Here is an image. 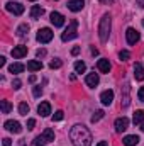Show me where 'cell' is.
Instances as JSON below:
<instances>
[{
	"label": "cell",
	"instance_id": "obj_15",
	"mask_svg": "<svg viewBox=\"0 0 144 146\" xmlns=\"http://www.w3.org/2000/svg\"><path fill=\"white\" fill-rule=\"evenodd\" d=\"M100 100H102V104H104V106H110V104H112V100H114V92H112V90H105V92H102Z\"/></svg>",
	"mask_w": 144,
	"mask_h": 146
},
{
	"label": "cell",
	"instance_id": "obj_17",
	"mask_svg": "<svg viewBox=\"0 0 144 146\" xmlns=\"http://www.w3.org/2000/svg\"><path fill=\"white\" fill-rule=\"evenodd\" d=\"M97 68H98V72H102V73H108L112 66H110L108 60H98L97 61Z\"/></svg>",
	"mask_w": 144,
	"mask_h": 146
},
{
	"label": "cell",
	"instance_id": "obj_29",
	"mask_svg": "<svg viewBox=\"0 0 144 146\" xmlns=\"http://www.w3.org/2000/svg\"><path fill=\"white\" fill-rule=\"evenodd\" d=\"M119 58H120V61H127L131 58V53L129 51H120L119 53Z\"/></svg>",
	"mask_w": 144,
	"mask_h": 146
},
{
	"label": "cell",
	"instance_id": "obj_35",
	"mask_svg": "<svg viewBox=\"0 0 144 146\" xmlns=\"http://www.w3.org/2000/svg\"><path fill=\"white\" fill-rule=\"evenodd\" d=\"M37 58H44L46 56V49H37Z\"/></svg>",
	"mask_w": 144,
	"mask_h": 146
},
{
	"label": "cell",
	"instance_id": "obj_26",
	"mask_svg": "<svg viewBox=\"0 0 144 146\" xmlns=\"http://www.w3.org/2000/svg\"><path fill=\"white\" fill-rule=\"evenodd\" d=\"M104 115H105V112H104V110H97V112L92 115V122H98Z\"/></svg>",
	"mask_w": 144,
	"mask_h": 146
},
{
	"label": "cell",
	"instance_id": "obj_34",
	"mask_svg": "<svg viewBox=\"0 0 144 146\" xmlns=\"http://www.w3.org/2000/svg\"><path fill=\"white\" fill-rule=\"evenodd\" d=\"M137 97H139V100H141V102H144V87H141V88H139Z\"/></svg>",
	"mask_w": 144,
	"mask_h": 146
},
{
	"label": "cell",
	"instance_id": "obj_45",
	"mask_svg": "<svg viewBox=\"0 0 144 146\" xmlns=\"http://www.w3.org/2000/svg\"><path fill=\"white\" fill-rule=\"evenodd\" d=\"M141 131H143V133H144V122H143V124H141Z\"/></svg>",
	"mask_w": 144,
	"mask_h": 146
},
{
	"label": "cell",
	"instance_id": "obj_2",
	"mask_svg": "<svg viewBox=\"0 0 144 146\" xmlns=\"http://www.w3.org/2000/svg\"><path fill=\"white\" fill-rule=\"evenodd\" d=\"M110 26H112V21H110V15L104 14V17L100 19V24H98V37L102 42H107L108 34H110Z\"/></svg>",
	"mask_w": 144,
	"mask_h": 146
},
{
	"label": "cell",
	"instance_id": "obj_37",
	"mask_svg": "<svg viewBox=\"0 0 144 146\" xmlns=\"http://www.w3.org/2000/svg\"><path fill=\"white\" fill-rule=\"evenodd\" d=\"M3 146H10V139H9V138L3 139Z\"/></svg>",
	"mask_w": 144,
	"mask_h": 146
},
{
	"label": "cell",
	"instance_id": "obj_5",
	"mask_svg": "<svg viewBox=\"0 0 144 146\" xmlns=\"http://www.w3.org/2000/svg\"><path fill=\"white\" fill-rule=\"evenodd\" d=\"M51 39H53V31H51L49 27L39 29V33H37V41H39V42L46 44V42H49Z\"/></svg>",
	"mask_w": 144,
	"mask_h": 146
},
{
	"label": "cell",
	"instance_id": "obj_16",
	"mask_svg": "<svg viewBox=\"0 0 144 146\" xmlns=\"http://www.w3.org/2000/svg\"><path fill=\"white\" fill-rule=\"evenodd\" d=\"M134 76H136V80H139V82H143L144 80V66H143V63H136V65H134Z\"/></svg>",
	"mask_w": 144,
	"mask_h": 146
},
{
	"label": "cell",
	"instance_id": "obj_30",
	"mask_svg": "<svg viewBox=\"0 0 144 146\" xmlns=\"http://www.w3.org/2000/svg\"><path fill=\"white\" fill-rule=\"evenodd\" d=\"M63 117H65L63 110H58V112H54V115H53V121H61Z\"/></svg>",
	"mask_w": 144,
	"mask_h": 146
},
{
	"label": "cell",
	"instance_id": "obj_4",
	"mask_svg": "<svg viewBox=\"0 0 144 146\" xmlns=\"http://www.w3.org/2000/svg\"><path fill=\"white\" fill-rule=\"evenodd\" d=\"M76 27H78V21L73 19L71 22H70V26H68V29L61 34V39H63V41H71V39H75V37L78 36Z\"/></svg>",
	"mask_w": 144,
	"mask_h": 146
},
{
	"label": "cell",
	"instance_id": "obj_18",
	"mask_svg": "<svg viewBox=\"0 0 144 146\" xmlns=\"http://www.w3.org/2000/svg\"><path fill=\"white\" fill-rule=\"evenodd\" d=\"M122 143L126 146H136L139 143V138H137L136 134H131V136H126V138L122 139Z\"/></svg>",
	"mask_w": 144,
	"mask_h": 146
},
{
	"label": "cell",
	"instance_id": "obj_11",
	"mask_svg": "<svg viewBox=\"0 0 144 146\" xmlns=\"http://www.w3.org/2000/svg\"><path fill=\"white\" fill-rule=\"evenodd\" d=\"M51 24H53L54 27H61V26L65 24V17H63L59 12H53V14H51Z\"/></svg>",
	"mask_w": 144,
	"mask_h": 146
},
{
	"label": "cell",
	"instance_id": "obj_36",
	"mask_svg": "<svg viewBox=\"0 0 144 146\" xmlns=\"http://www.w3.org/2000/svg\"><path fill=\"white\" fill-rule=\"evenodd\" d=\"M78 53H80V48H78V46H75V48L71 49V54H73V56H76Z\"/></svg>",
	"mask_w": 144,
	"mask_h": 146
},
{
	"label": "cell",
	"instance_id": "obj_9",
	"mask_svg": "<svg viewBox=\"0 0 144 146\" xmlns=\"http://www.w3.org/2000/svg\"><path fill=\"white\" fill-rule=\"evenodd\" d=\"M3 126H5V129H7V131H10V133H15V134L22 131V126H20L17 121H7Z\"/></svg>",
	"mask_w": 144,
	"mask_h": 146
},
{
	"label": "cell",
	"instance_id": "obj_38",
	"mask_svg": "<svg viewBox=\"0 0 144 146\" xmlns=\"http://www.w3.org/2000/svg\"><path fill=\"white\" fill-rule=\"evenodd\" d=\"M0 66H5V58L3 56H0Z\"/></svg>",
	"mask_w": 144,
	"mask_h": 146
},
{
	"label": "cell",
	"instance_id": "obj_10",
	"mask_svg": "<svg viewBox=\"0 0 144 146\" xmlns=\"http://www.w3.org/2000/svg\"><path fill=\"white\" fill-rule=\"evenodd\" d=\"M66 7H68L71 12H80V10L85 7V0H70Z\"/></svg>",
	"mask_w": 144,
	"mask_h": 146
},
{
	"label": "cell",
	"instance_id": "obj_44",
	"mask_svg": "<svg viewBox=\"0 0 144 146\" xmlns=\"http://www.w3.org/2000/svg\"><path fill=\"white\" fill-rule=\"evenodd\" d=\"M100 2H102V3H110L112 0H100Z\"/></svg>",
	"mask_w": 144,
	"mask_h": 146
},
{
	"label": "cell",
	"instance_id": "obj_27",
	"mask_svg": "<svg viewBox=\"0 0 144 146\" xmlns=\"http://www.w3.org/2000/svg\"><path fill=\"white\" fill-rule=\"evenodd\" d=\"M19 114H20V115H27V114H29V106H27L26 102H22V104L19 106Z\"/></svg>",
	"mask_w": 144,
	"mask_h": 146
},
{
	"label": "cell",
	"instance_id": "obj_41",
	"mask_svg": "<svg viewBox=\"0 0 144 146\" xmlns=\"http://www.w3.org/2000/svg\"><path fill=\"white\" fill-rule=\"evenodd\" d=\"M97 146H108V143H107V141H100Z\"/></svg>",
	"mask_w": 144,
	"mask_h": 146
},
{
	"label": "cell",
	"instance_id": "obj_25",
	"mask_svg": "<svg viewBox=\"0 0 144 146\" xmlns=\"http://www.w3.org/2000/svg\"><path fill=\"white\" fill-rule=\"evenodd\" d=\"M75 70H76V73H83L87 70V65H85L83 61H76V63H75Z\"/></svg>",
	"mask_w": 144,
	"mask_h": 146
},
{
	"label": "cell",
	"instance_id": "obj_40",
	"mask_svg": "<svg viewBox=\"0 0 144 146\" xmlns=\"http://www.w3.org/2000/svg\"><path fill=\"white\" fill-rule=\"evenodd\" d=\"M136 2H137V5H139V7H143V9H144V0H136Z\"/></svg>",
	"mask_w": 144,
	"mask_h": 146
},
{
	"label": "cell",
	"instance_id": "obj_7",
	"mask_svg": "<svg viewBox=\"0 0 144 146\" xmlns=\"http://www.w3.org/2000/svg\"><path fill=\"white\" fill-rule=\"evenodd\" d=\"M115 131L117 133H124L127 127H129V119L127 117H119V119H115Z\"/></svg>",
	"mask_w": 144,
	"mask_h": 146
},
{
	"label": "cell",
	"instance_id": "obj_14",
	"mask_svg": "<svg viewBox=\"0 0 144 146\" xmlns=\"http://www.w3.org/2000/svg\"><path fill=\"white\" fill-rule=\"evenodd\" d=\"M37 112L41 114V117H48L51 114V104L49 102H41L39 107H37Z\"/></svg>",
	"mask_w": 144,
	"mask_h": 146
},
{
	"label": "cell",
	"instance_id": "obj_46",
	"mask_svg": "<svg viewBox=\"0 0 144 146\" xmlns=\"http://www.w3.org/2000/svg\"><path fill=\"white\" fill-rule=\"evenodd\" d=\"M29 2H36V0H29Z\"/></svg>",
	"mask_w": 144,
	"mask_h": 146
},
{
	"label": "cell",
	"instance_id": "obj_32",
	"mask_svg": "<svg viewBox=\"0 0 144 146\" xmlns=\"http://www.w3.org/2000/svg\"><path fill=\"white\" fill-rule=\"evenodd\" d=\"M34 126H36V119H29L27 121V129H34Z\"/></svg>",
	"mask_w": 144,
	"mask_h": 146
},
{
	"label": "cell",
	"instance_id": "obj_20",
	"mask_svg": "<svg viewBox=\"0 0 144 146\" xmlns=\"http://www.w3.org/2000/svg\"><path fill=\"white\" fill-rule=\"evenodd\" d=\"M132 122H134L136 126H137V124H143L144 122V110H136V112H134Z\"/></svg>",
	"mask_w": 144,
	"mask_h": 146
},
{
	"label": "cell",
	"instance_id": "obj_1",
	"mask_svg": "<svg viewBox=\"0 0 144 146\" xmlns=\"http://www.w3.org/2000/svg\"><path fill=\"white\" fill-rule=\"evenodd\" d=\"M70 139H71L73 146H92V134L90 131L81 126V124H76L73 126L71 131H70Z\"/></svg>",
	"mask_w": 144,
	"mask_h": 146
},
{
	"label": "cell",
	"instance_id": "obj_21",
	"mask_svg": "<svg viewBox=\"0 0 144 146\" xmlns=\"http://www.w3.org/2000/svg\"><path fill=\"white\" fill-rule=\"evenodd\" d=\"M42 14H44V9L39 7V5H34V7L31 9V17H32V19H39Z\"/></svg>",
	"mask_w": 144,
	"mask_h": 146
},
{
	"label": "cell",
	"instance_id": "obj_31",
	"mask_svg": "<svg viewBox=\"0 0 144 146\" xmlns=\"http://www.w3.org/2000/svg\"><path fill=\"white\" fill-rule=\"evenodd\" d=\"M20 85H22V83H20V80H19V78H15V80L12 82V87H14L15 90H17V88H20Z\"/></svg>",
	"mask_w": 144,
	"mask_h": 146
},
{
	"label": "cell",
	"instance_id": "obj_19",
	"mask_svg": "<svg viewBox=\"0 0 144 146\" xmlns=\"http://www.w3.org/2000/svg\"><path fill=\"white\" fill-rule=\"evenodd\" d=\"M41 68H42V63L37 61V60H31V61L27 63V70H31V72H37V70H41Z\"/></svg>",
	"mask_w": 144,
	"mask_h": 146
},
{
	"label": "cell",
	"instance_id": "obj_8",
	"mask_svg": "<svg viewBox=\"0 0 144 146\" xmlns=\"http://www.w3.org/2000/svg\"><path fill=\"white\" fill-rule=\"evenodd\" d=\"M126 39H127L129 44H136V42L139 41V33H137L134 27H129V29L126 31Z\"/></svg>",
	"mask_w": 144,
	"mask_h": 146
},
{
	"label": "cell",
	"instance_id": "obj_22",
	"mask_svg": "<svg viewBox=\"0 0 144 146\" xmlns=\"http://www.w3.org/2000/svg\"><path fill=\"white\" fill-rule=\"evenodd\" d=\"M24 68H26V66H24L22 63H12V65L9 66V72L10 73H22Z\"/></svg>",
	"mask_w": 144,
	"mask_h": 146
},
{
	"label": "cell",
	"instance_id": "obj_43",
	"mask_svg": "<svg viewBox=\"0 0 144 146\" xmlns=\"http://www.w3.org/2000/svg\"><path fill=\"white\" fill-rule=\"evenodd\" d=\"M19 145H20V146H26V139H20V141H19Z\"/></svg>",
	"mask_w": 144,
	"mask_h": 146
},
{
	"label": "cell",
	"instance_id": "obj_3",
	"mask_svg": "<svg viewBox=\"0 0 144 146\" xmlns=\"http://www.w3.org/2000/svg\"><path fill=\"white\" fill-rule=\"evenodd\" d=\"M51 141H54V131L48 127L42 134H39L36 139H34L32 146H42V145H46V143H51Z\"/></svg>",
	"mask_w": 144,
	"mask_h": 146
},
{
	"label": "cell",
	"instance_id": "obj_42",
	"mask_svg": "<svg viewBox=\"0 0 144 146\" xmlns=\"http://www.w3.org/2000/svg\"><path fill=\"white\" fill-rule=\"evenodd\" d=\"M92 54H98V49L97 48H92Z\"/></svg>",
	"mask_w": 144,
	"mask_h": 146
},
{
	"label": "cell",
	"instance_id": "obj_33",
	"mask_svg": "<svg viewBox=\"0 0 144 146\" xmlns=\"http://www.w3.org/2000/svg\"><path fill=\"white\" fill-rule=\"evenodd\" d=\"M32 94H34V97H39V95L42 94V88H41V87H34V90H32Z\"/></svg>",
	"mask_w": 144,
	"mask_h": 146
},
{
	"label": "cell",
	"instance_id": "obj_39",
	"mask_svg": "<svg viewBox=\"0 0 144 146\" xmlns=\"http://www.w3.org/2000/svg\"><path fill=\"white\" fill-rule=\"evenodd\" d=\"M29 82L34 83V82H36V75H31V76H29Z\"/></svg>",
	"mask_w": 144,
	"mask_h": 146
},
{
	"label": "cell",
	"instance_id": "obj_23",
	"mask_svg": "<svg viewBox=\"0 0 144 146\" xmlns=\"http://www.w3.org/2000/svg\"><path fill=\"white\" fill-rule=\"evenodd\" d=\"M27 33H29V26H27V24H20L19 29H17V34H19V36H26Z\"/></svg>",
	"mask_w": 144,
	"mask_h": 146
},
{
	"label": "cell",
	"instance_id": "obj_28",
	"mask_svg": "<svg viewBox=\"0 0 144 146\" xmlns=\"http://www.w3.org/2000/svg\"><path fill=\"white\" fill-rule=\"evenodd\" d=\"M61 65H63V61H61V60H58V58H54V60L49 63V68L56 70V68H61Z\"/></svg>",
	"mask_w": 144,
	"mask_h": 146
},
{
	"label": "cell",
	"instance_id": "obj_13",
	"mask_svg": "<svg viewBox=\"0 0 144 146\" xmlns=\"http://www.w3.org/2000/svg\"><path fill=\"white\" fill-rule=\"evenodd\" d=\"M85 82H87V85H88V87L95 88V87L98 85L100 78H98V75H97V73H88V75H87V78H85Z\"/></svg>",
	"mask_w": 144,
	"mask_h": 146
},
{
	"label": "cell",
	"instance_id": "obj_24",
	"mask_svg": "<svg viewBox=\"0 0 144 146\" xmlns=\"http://www.w3.org/2000/svg\"><path fill=\"white\" fill-rule=\"evenodd\" d=\"M10 110H12V104L9 100H2V112L3 114H9Z\"/></svg>",
	"mask_w": 144,
	"mask_h": 146
},
{
	"label": "cell",
	"instance_id": "obj_12",
	"mask_svg": "<svg viewBox=\"0 0 144 146\" xmlns=\"http://www.w3.org/2000/svg\"><path fill=\"white\" fill-rule=\"evenodd\" d=\"M26 54H27V46H22V44H20V46H15V48L12 49V56L17 58V60H19V58H24Z\"/></svg>",
	"mask_w": 144,
	"mask_h": 146
},
{
	"label": "cell",
	"instance_id": "obj_47",
	"mask_svg": "<svg viewBox=\"0 0 144 146\" xmlns=\"http://www.w3.org/2000/svg\"><path fill=\"white\" fill-rule=\"evenodd\" d=\"M143 26H144V21H143Z\"/></svg>",
	"mask_w": 144,
	"mask_h": 146
},
{
	"label": "cell",
	"instance_id": "obj_6",
	"mask_svg": "<svg viewBox=\"0 0 144 146\" xmlns=\"http://www.w3.org/2000/svg\"><path fill=\"white\" fill-rule=\"evenodd\" d=\"M5 9H7L10 14H14V15H20V14H24V5H20L19 2H9V3L5 5Z\"/></svg>",
	"mask_w": 144,
	"mask_h": 146
}]
</instances>
